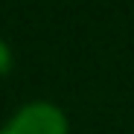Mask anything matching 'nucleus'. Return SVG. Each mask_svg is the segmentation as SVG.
<instances>
[{"label":"nucleus","mask_w":134,"mask_h":134,"mask_svg":"<svg viewBox=\"0 0 134 134\" xmlns=\"http://www.w3.org/2000/svg\"><path fill=\"white\" fill-rule=\"evenodd\" d=\"M0 134H67V120L55 105L32 102L20 108Z\"/></svg>","instance_id":"1"},{"label":"nucleus","mask_w":134,"mask_h":134,"mask_svg":"<svg viewBox=\"0 0 134 134\" xmlns=\"http://www.w3.org/2000/svg\"><path fill=\"white\" fill-rule=\"evenodd\" d=\"M9 67H12V53H9V47H6V44L0 41V73H6Z\"/></svg>","instance_id":"2"}]
</instances>
